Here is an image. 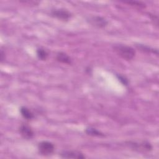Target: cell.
<instances>
[{
    "label": "cell",
    "mask_w": 159,
    "mask_h": 159,
    "mask_svg": "<svg viewBox=\"0 0 159 159\" xmlns=\"http://www.w3.org/2000/svg\"><path fill=\"white\" fill-rule=\"evenodd\" d=\"M114 51L121 58L125 60H130L135 55V50L130 47L124 44H115L112 47Z\"/></svg>",
    "instance_id": "6da1fadb"
},
{
    "label": "cell",
    "mask_w": 159,
    "mask_h": 159,
    "mask_svg": "<svg viewBox=\"0 0 159 159\" xmlns=\"http://www.w3.org/2000/svg\"><path fill=\"white\" fill-rule=\"evenodd\" d=\"M39 153L43 156H48L52 155L55 150L54 145L48 141H42L38 145Z\"/></svg>",
    "instance_id": "7a4b0ae2"
},
{
    "label": "cell",
    "mask_w": 159,
    "mask_h": 159,
    "mask_svg": "<svg viewBox=\"0 0 159 159\" xmlns=\"http://www.w3.org/2000/svg\"><path fill=\"white\" fill-rule=\"evenodd\" d=\"M89 24L98 28H104L108 24V21L103 17L99 16H94L87 19Z\"/></svg>",
    "instance_id": "3957f363"
},
{
    "label": "cell",
    "mask_w": 159,
    "mask_h": 159,
    "mask_svg": "<svg viewBox=\"0 0 159 159\" xmlns=\"http://www.w3.org/2000/svg\"><path fill=\"white\" fill-rule=\"evenodd\" d=\"M127 145L130 148L140 151H151L152 149V145L147 141H143L142 142H128Z\"/></svg>",
    "instance_id": "277c9868"
},
{
    "label": "cell",
    "mask_w": 159,
    "mask_h": 159,
    "mask_svg": "<svg viewBox=\"0 0 159 159\" xmlns=\"http://www.w3.org/2000/svg\"><path fill=\"white\" fill-rule=\"evenodd\" d=\"M50 14L52 17H55L63 21L68 20L71 17V13L64 9H55L51 11Z\"/></svg>",
    "instance_id": "5b68a950"
},
{
    "label": "cell",
    "mask_w": 159,
    "mask_h": 159,
    "mask_svg": "<svg viewBox=\"0 0 159 159\" xmlns=\"http://www.w3.org/2000/svg\"><path fill=\"white\" fill-rule=\"evenodd\" d=\"M60 156L64 158H84L85 156L80 152L76 150H63L60 153Z\"/></svg>",
    "instance_id": "8992f818"
},
{
    "label": "cell",
    "mask_w": 159,
    "mask_h": 159,
    "mask_svg": "<svg viewBox=\"0 0 159 159\" xmlns=\"http://www.w3.org/2000/svg\"><path fill=\"white\" fill-rule=\"evenodd\" d=\"M19 132L21 135L26 139H31L34 135V132L32 128L25 124H21L19 127Z\"/></svg>",
    "instance_id": "52a82bcc"
},
{
    "label": "cell",
    "mask_w": 159,
    "mask_h": 159,
    "mask_svg": "<svg viewBox=\"0 0 159 159\" xmlns=\"http://www.w3.org/2000/svg\"><path fill=\"white\" fill-rule=\"evenodd\" d=\"M56 60L62 63L70 65L71 63V59L66 53L63 52H58L56 55Z\"/></svg>",
    "instance_id": "ba28073f"
},
{
    "label": "cell",
    "mask_w": 159,
    "mask_h": 159,
    "mask_svg": "<svg viewBox=\"0 0 159 159\" xmlns=\"http://www.w3.org/2000/svg\"><path fill=\"white\" fill-rule=\"evenodd\" d=\"M20 112L22 116L26 120H32L34 117L33 113L26 107H21L20 109Z\"/></svg>",
    "instance_id": "9c48e42d"
},
{
    "label": "cell",
    "mask_w": 159,
    "mask_h": 159,
    "mask_svg": "<svg viewBox=\"0 0 159 159\" xmlns=\"http://www.w3.org/2000/svg\"><path fill=\"white\" fill-rule=\"evenodd\" d=\"M85 132L86 134L91 136H93V137H104V136L103 133L97 130L96 129L91 127L86 128L85 129Z\"/></svg>",
    "instance_id": "30bf717a"
},
{
    "label": "cell",
    "mask_w": 159,
    "mask_h": 159,
    "mask_svg": "<svg viewBox=\"0 0 159 159\" xmlns=\"http://www.w3.org/2000/svg\"><path fill=\"white\" fill-rule=\"evenodd\" d=\"M137 47L138 48H139L141 51L143 52H147V53H156L157 55L158 54V50H155L148 46L145 45H142V44H137Z\"/></svg>",
    "instance_id": "8fae6325"
},
{
    "label": "cell",
    "mask_w": 159,
    "mask_h": 159,
    "mask_svg": "<svg viewBox=\"0 0 159 159\" xmlns=\"http://www.w3.org/2000/svg\"><path fill=\"white\" fill-rule=\"evenodd\" d=\"M37 56L39 60H45L48 56V53L45 49L39 48L37 50Z\"/></svg>",
    "instance_id": "7c38bea8"
},
{
    "label": "cell",
    "mask_w": 159,
    "mask_h": 159,
    "mask_svg": "<svg viewBox=\"0 0 159 159\" xmlns=\"http://www.w3.org/2000/svg\"><path fill=\"white\" fill-rule=\"evenodd\" d=\"M125 2L129 4H131L132 6H135L136 7H140V8L145 7V4L140 1H127V2Z\"/></svg>",
    "instance_id": "4fadbf2b"
},
{
    "label": "cell",
    "mask_w": 159,
    "mask_h": 159,
    "mask_svg": "<svg viewBox=\"0 0 159 159\" xmlns=\"http://www.w3.org/2000/svg\"><path fill=\"white\" fill-rule=\"evenodd\" d=\"M117 77L118 80L121 82V83L123 84L124 85L127 86L129 84V81L124 76L122 75H117Z\"/></svg>",
    "instance_id": "5bb4252c"
},
{
    "label": "cell",
    "mask_w": 159,
    "mask_h": 159,
    "mask_svg": "<svg viewBox=\"0 0 159 159\" xmlns=\"http://www.w3.org/2000/svg\"><path fill=\"white\" fill-rule=\"evenodd\" d=\"M5 59V53L3 52L2 50H1V53H0V60H1V62H2L3 60H4Z\"/></svg>",
    "instance_id": "9a60e30c"
}]
</instances>
